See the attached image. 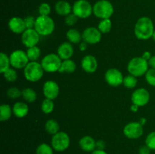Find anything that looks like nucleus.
I'll return each mask as SVG.
<instances>
[{"instance_id":"9","label":"nucleus","mask_w":155,"mask_h":154,"mask_svg":"<svg viewBox=\"0 0 155 154\" xmlns=\"http://www.w3.org/2000/svg\"><path fill=\"white\" fill-rule=\"evenodd\" d=\"M11 65L15 69H22L28 64L29 58L27 52L22 50H15L9 56Z\"/></svg>"},{"instance_id":"16","label":"nucleus","mask_w":155,"mask_h":154,"mask_svg":"<svg viewBox=\"0 0 155 154\" xmlns=\"http://www.w3.org/2000/svg\"><path fill=\"white\" fill-rule=\"evenodd\" d=\"M8 28L15 34H22L27 30L24 20L18 17H14L9 20Z\"/></svg>"},{"instance_id":"24","label":"nucleus","mask_w":155,"mask_h":154,"mask_svg":"<svg viewBox=\"0 0 155 154\" xmlns=\"http://www.w3.org/2000/svg\"><path fill=\"white\" fill-rule=\"evenodd\" d=\"M45 131H47V133L50 134H57L58 132H59V130H60V125H59L58 122H57L54 119H48L46 122H45Z\"/></svg>"},{"instance_id":"48","label":"nucleus","mask_w":155,"mask_h":154,"mask_svg":"<svg viewBox=\"0 0 155 154\" xmlns=\"http://www.w3.org/2000/svg\"><path fill=\"white\" fill-rule=\"evenodd\" d=\"M152 39H153V40H154V42H155V30H154V33H153V36H152Z\"/></svg>"},{"instance_id":"21","label":"nucleus","mask_w":155,"mask_h":154,"mask_svg":"<svg viewBox=\"0 0 155 154\" xmlns=\"http://www.w3.org/2000/svg\"><path fill=\"white\" fill-rule=\"evenodd\" d=\"M13 113L16 117L18 118H24L28 114L29 107L27 104L24 102H17L14 104Z\"/></svg>"},{"instance_id":"22","label":"nucleus","mask_w":155,"mask_h":154,"mask_svg":"<svg viewBox=\"0 0 155 154\" xmlns=\"http://www.w3.org/2000/svg\"><path fill=\"white\" fill-rule=\"evenodd\" d=\"M77 68V65H76L75 62L73 61L71 59H68V60H64L62 61L61 66L60 69H59V72L61 73H72L76 70Z\"/></svg>"},{"instance_id":"11","label":"nucleus","mask_w":155,"mask_h":154,"mask_svg":"<svg viewBox=\"0 0 155 154\" xmlns=\"http://www.w3.org/2000/svg\"><path fill=\"white\" fill-rule=\"evenodd\" d=\"M40 35L35 29H27L21 36V42L27 48L36 46L39 42Z\"/></svg>"},{"instance_id":"31","label":"nucleus","mask_w":155,"mask_h":154,"mask_svg":"<svg viewBox=\"0 0 155 154\" xmlns=\"http://www.w3.org/2000/svg\"><path fill=\"white\" fill-rule=\"evenodd\" d=\"M137 82L138 80L136 77L130 74V75L124 77L123 84L127 88H134L136 86V85H137Z\"/></svg>"},{"instance_id":"37","label":"nucleus","mask_w":155,"mask_h":154,"mask_svg":"<svg viewBox=\"0 0 155 154\" xmlns=\"http://www.w3.org/2000/svg\"><path fill=\"white\" fill-rule=\"evenodd\" d=\"M39 13L42 16H48L51 13V7L46 2H43L39 5Z\"/></svg>"},{"instance_id":"39","label":"nucleus","mask_w":155,"mask_h":154,"mask_svg":"<svg viewBox=\"0 0 155 154\" xmlns=\"http://www.w3.org/2000/svg\"><path fill=\"white\" fill-rule=\"evenodd\" d=\"M26 28L27 29H34L35 24H36V18L33 16H27L24 18Z\"/></svg>"},{"instance_id":"41","label":"nucleus","mask_w":155,"mask_h":154,"mask_svg":"<svg viewBox=\"0 0 155 154\" xmlns=\"http://www.w3.org/2000/svg\"><path fill=\"white\" fill-rule=\"evenodd\" d=\"M105 148V142L103 140H98L96 142V149L104 150Z\"/></svg>"},{"instance_id":"42","label":"nucleus","mask_w":155,"mask_h":154,"mask_svg":"<svg viewBox=\"0 0 155 154\" xmlns=\"http://www.w3.org/2000/svg\"><path fill=\"white\" fill-rule=\"evenodd\" d=\"M151 57H152V56H151V52H150V51H145V52H144V54H142V58L145 59V60H146L147 61H148V60L151 59Z\"/></svg>"},{"instance_id":"29","label":"nucleus","mask_w":155,"mask_h":154,"mask_svg":"<svg viewBox=\"0 0 155 154\" xmlns=\"http://www.w3.org/2000/svg\"><path fill=\"white\" fill-rule=\"evenodd\" d=\"M54 109V104L53 102V100L48 99L45 98L42 103L41 105V110L45 114H49V113H52L53 110Z\"/></svg>"},{"instance_id":"27","label":"nucleus","mask_w":155,"mask_h":154,"mask_svg":"<svg viewBox=\"0 0 155 154\" xmlns=\"http://www.w3.org/2000/svg\"><path fill=\"white\" fill-rule=\"evenodd\" d=\"M10 57L4 52L0 54V72L3 73L10 68Z\"/></svg>"},{"instance_id":"18","label":"nucleus","mask_w":155,"mask_h":154,"mask_svg":"<svg viewBox=\"0 0 155 154\" xmlns=\"http://www.w3.org/2000/svg\"><path fill=\"white\" fill-rule=\"evenodd\" d=\"M58 55L62 60L71 59L74 55V48L70 42H63L58 48Z\"/></svg>"},{"instance_id":"14","label":"nucleus","mask_w":155,"mask_h":154,"mask_svg":"<svg viewBox=\"0 0 155 154\" xmlns=\"http://www.w3.org/2000/svg\"><path fill=\"white\" fill-rule=\"evenodd\" d=\"M101 34L102 33L100 32L98 28L94 27H87L82 33L83 39L84 42L88 44H95L98 43L101 39Z\"/></svg>"},{"instance_id":"35","label":"nucleus","mask_w":155,"mask_h":154,"mask_svg":"<svg viewBox=\"0 0 155 154\" xmlns=\"http://www.w3.org/2000/svg\"><path fill=\"white\" fill-rule=\"evenodd\" d=\"M145 144L151 150H155V131H152L148 134L145 139Z\"/></svg>"},{"instance_id":"25","label":"nucleus","mask_w":155,"mask_h":154,"mask_svg":"<svg viewBox=\"0 0 155 154\" xmlns=\"http://www.w3.org/2000/svg\"><path fill=\"white\" fill-rule=\"evenodd\" d=\"M13 110L8 104H2L0 106V121L5 122L11 118Z\"/></svg>"},{"instance_id":"19","label":"nucleus","mask_w":155,"mask_h":154,"mask_svg":"<svg viewBox=\"0 0 155 154\" xmlns=\"http://www.w3.org/2000/svg\"><path fill=\"white\" fill-rule=\"evenodd\" d=\"M80 148L85 152H93L96 149V141L91 136H83L79 141Z\"/></svg>"},{"instance_id":"33","label":"nucleus","mask_w":155,"mask_h":154,"mask_svg":"<svg viewBox=\"0 0 155 154\" xmlns=\"http://www.w3.org/2000/svg\"><path fill=\"white\" fill-rule=\"evenodd\" d=\"M3 76L7 81L8 82H15L18 79V73L16 70L12 68H9L5 72H3Z\"/></svg>"},{"instance_id":"3","label":"nucleus","mask_w":155,"mask_h":154,"mask_svg":"<svg viewBox=\"0 0 155 154\" xmlns=\"http://www.w3.org/2000/svg\"><path fill=\"white\" fill-rule=\"evenodd\" d=\"M34 29L40 36H49L54 30V22L49 16L39 15L36 18Z\"/></svg>"},{"instance_id":"45","label":"nucleus","mask_w":155,"mask_h":154,"mask_svg":"<svg viewBox=\"0 0 155 154\" xmlns=\"http://www.w3.org/2000/svg\"><path fill=\"white\" fill-rule=\"evenodd\" d=\"M91 154H107V153L104 150H101V149H96L95 150H94L93 152H92V153Z\"/></svg>"},{"instance_id":"15","label":"nucleus","mask_w":155,"mask_h":154,"mask_svg":"<svg viewBox=\"0 0 155 154\" xmlns=\"http://www.w3.org/2000/svg\"><path fill=\"white\" fill-rule=\"evenodd\" d=\"M59 91H60L59 85L54 81L48 80L44 83L43 87H42V92L45 98L51 100L55 99L58 96Z\"/></svg>"},{"instance_id":"46","label":"nucleus","mask_w":155,"mask_h":154,"mask_svg":"<svg viewBox=\"0 0 155 154\" xmlns=\"http://www.w3.org/2000/svg\"><path fill=\"white\" fill-rule=\"evenodd\" d=\"M139 106L136 105V104H133L131 106V107H130V110H132L133 112H137L138 110H139Z\"/></svg>"},{"instance_id":"26","label":"nucleus","mask_w":155,"mask_h":154,"mask_svg":"<svg viewBox=\"0 0 155 154\" xmlns=\"http://www.w3.org/2000/svg\"><path fill=\"white\" fill-rule=\"evenodd\" d=\"M22 98L29 103H33L37 98L36 92L30 88H27L22 90Z\"/></svg>"},{"instance_id":"28","label":"nucleus","mask_w":155,"mask_h":154,"mask_svg":"<svg viewBox=\"0 0 155 154\" xmlns=\"http://www.w3.org/2000/svg\"><path fill=\"white\" fill-rule=\"evenodd\" d=\"M27 54L30 61H36L40 57L41 50L37 46L31 47L27 49Z\"/></svg>"},{"instance_id":"17","label":"nucleus","mask_w":155,"mask_h":154,"mask_svg":"<svg viewBox=\"0 0 155 154\" xmlns=\"http://www.w3.org/2000/svg\"><path fill=\"white\" fill-rule=\"evenodd\" d=\"M81 66L83 70L88 73H93L98 68V61L95 57L92 55H86L81 61Z\"/></svg>"},{"instance_id":"40","label":"nucleus","mask_w":155,"mask_h":154,"mask_svg":"<svg viewBox=\"0 0 155 154\" xmlns=\"http://www.w3.org/2000/svg\"><path fill=\"white\" fill-rule=\"evenodd\" d=\"M151 149L147 146L146 144L144 145V146H142L140 148H139V154H151Z\"/></svg>"},{"instance_id":"44","label":"nucleus","mask_w":155,"mask_h":154,"mask_svg":"<svg viewBox=\"0 0 155 154\" xmlns=\"http://www.w3.org/2000/svg\"><path fill=\"white\" fill-rule=\"evenodd\" d=\"M86 48H87V43H86V42H81V43H80V51H84L85 50H86Z\"/></svg>"},{"instance_id":"10","label":"nucleus","mask_w":155,"mask_h":154,"mask_svg":"<svg viewBox=\"0 0 155 154\" xmlns=\"http://www.w3.org/2000/svg\"><path fill=\"white\" fill-rule=\"evenodd\" d=\"M124 134L129 139H138L143 134V125L139 122L127 124L124 128Z\"/></svg>"},{"instance_id":"38","label":"nucleus","mask_w":155,"mask_h":154,"mask_svg":"<svg viewBox=\"0 0 155 154\" xmlns=\"http://www.w3.org/2000/svg\"><path fill=\"white\" fill-rule=\"evenodd\" d=\"M78 17L77 15L73 14H70L68 16L65 17V24L68 26H74V24H76V23L78 21Z\"/></svg>"},{"instance_id":"20","label":"nucleus","mask_w":155,"mask_h":154,"mask_svg":"<svg viewBox=\"0 0 155 154\" xmlns=\"http://www.w3.org/2000/svg\"><path fill=\"white\" fill-rule=\"evenodd\" d=\"M54 9L58 14L66 17L72 11L73 7L68 2L61 0V1L56 2L55 5H54Z\"/></svg>"},{"instance_id":"13","label":"nucleus","mask_w":155,"mask_h":154,"mask_svg":"<svg viewBox=\"0 0 155 154\" xmlns=\"http://www.w3.org/2000/svg\"><path fill=\"white\" fill-rule=\"evenodd\" d=\"M131 101L133 104L140 107L145 106L150 101V93L144 88H140L133 91L132 94Z\"/></svg>"},{"instance_id":"5","label":"nucleus","mask_w":155,"mask_h":154,"mask_svg":"<svg viewBox=\"0 0 155 154\" xmlns=\"http://www.w3.org/2000/svg\"><path fill=\"white\" fill-rule=\"evenodd\" d=\"M114 9L108 0H99L93 6V13L95 17L100 19H108L113 15Z\"/></svg>"},{"instance_id":"2","label":"nucleus","mask_w":155,"mask_h":154,"mask_svg":"<svg viewBox=\"0 0 155 154\" xmlns=\"http://www.w3.org/2000/svg\"><path fill=\"white\" fill-rule=\"evenodd\" d=\"M148 61L142 57H136L132 58L127 65V69L131 75L136 77L145 75L148 70Z\"/></svg>"},{"instance_id":"1","label":"nucleus","mask_w":155,"mask_h":154,"mask_svg":"<svg viewBox=\"0 0 155 154\" xmlns=\"http://www.w3.org/2000/svg\"><path fill=\"white\" fill-rule=\"evenodd\" d=\"M154 32V24L148 17L140 18L135 25V35L137 39L141 40H147L152 38Z\"/></svg>"},{"instance_id":"4","label":"nucleus","mask_w":155,"mask_h":154,"mask_svg":"<svg viewBox=\"0 0 155 154\" xmlns=\"http://www.w3.org/2000/svg\"><path fill=\"white\" fill-rule=\"evenodd\" d=\"M44 69L41 63L37 61H30L25 66L24 71V77L29 82H36L42 79Z\"/></svg>"},{"instance_id":"43","label":"nucleus","mask_w":155,"mask_h":154,"mask_svg":"<svg viewBox=\"0 0 155 154\" xmlns=\"http://www.w3.org/2000/svg\"><path fill=\"white\" fill-rule=\"evenodd\" d=\"M148 64H149V66H151V68L155 69V55L152 56V57H151V59L148 60Z\"/></svg>"},{"instance_id":"8","label":"nucleus","mask_w":155,"mask_h":154,"mask_svg":"<svg viewBox=\"0 0 155 154\" xmlns=\"http://www.w3.org/2000/svg\"><path fill=\"white\" fill-rule=\"evenodd\" d=\"M69 135L64 131H59L54 134L51 138V146L58 152H63L66 150L70 146Z\"/></svg>"},{"instance_id":"23","label":"nucleus","mask_w":155,"mask_h":154,"mask_svg":"<svg viewBox=\"0 0 155 154\" xmlns=\"http://www.w3.org/2000/svg\"><path fill=\"white\" fill-rule=\"evenodd\" d=\"M66 37L71 43H80L81 39H83L82 34L76 29H70L66 33Z\"/></svg>"},{"instance_id":"7","label":"nucleus","mask_w":155,"mask_h":154,"mask_svg":"<svg viewBox=\"0 0 155 154\" xmlns=\"http://www.w3.org/2000/svg\"><path fill=\"white\" fill-rule=\"evenodd\" d=\"M93 7L87 0H77L73 5V13L79 18L86 19L91 16Z\"/></svg>"},{"instance_id":"32","label":"nucleus","mask_w":155,"mask_h":154,"mask_svg":"<svg viewBox=\"0 0 155 154\" xmlns=\"http://www.w3.org/2000/svg\"><path fill=\"white\" fill-rule=\"evenodd\" d=\"M54 149L45 143H42L37 146L36 154H54Z\"/></svg>"},{"instance_id":"34","label":"nucleus","mask_w":155,"mask_h":154,"mask_svg":"<svg viewBox=\"0 0 155 154\" xmlns=\"http://www.w3.org/2000/svg\"><path fill=\"white\" fill-rule=\"evenodd\" d=\"M7 95L10 98L12 99H16L22 96V91H20L19 88L17 87H12L8 89Z\"/></svg>"},{"instance_id":"12","label":"nucleus","mask_w":155,"mask_h":154,"mask_svg":"<svg viewBox=\"0 0 155 154\" xmlns=\"http://www.w3.org/2000/svg\"><path fill=\"white\" fill-rule=\"evenodd\" d=\"M104 78H105L106 82L109 85L112 86V87H117L123 84L124 77L123 76L122 72L119 69L111 68L106 71Z\"/></svg>"},{"instance_id":"36","label":"nucleus","mask_w":155,"mask_h":154,"mask_svg":"<svg viewBox=\"0 0 155 154\" xmlns=\"http://www.w3.org/2000/svg\"><path fill=\"white\" fill-rule=\"evenodd\" d=\"M145 79L150 85L155 87V69L151 68L148 69L145 74Z\"/></svg>"},{"instance_id":"47","label":"nucleus","mask_w":155,"mask_h":154,"mask_svg":"<svg viewBox=\"0 0 155 154\" xmlns=\"http://www.w3.org/2000/svg\"><path fill=\"white\" fill-rule=\"evenodd\" d=\"M139 122L142 125H144L145 123H146V119H145V118H141V119H139Z\"/></svg>"},{"instance_id":"6","label":"nucleus","mask_w":155,"mask_h":154,"mask_svg":"<svg viewBox=\"0 0 155 154\" xmlns=\"http://www.w3.org/2000/svg\"><path fill=\"white\" fill-rule=\"evenodd\" d=\"M62 60L58 54H48L42 58L41 65L44 71L47 72H55L59 71L61 66Z\"/></svg>"},{"instance_id":"30","label":"nucleus","mask_w":155,"mask_h":154,"mask_svg":"<svg viewBox=\"0 0 155 154\" xmlns=\"http://www.w3.org/2000/svg\"><path fill=\"white\" fill-rule=\"evenodd\" d=\"M112 28V22L110 18L108 19H102L99 22L98 29L101 33H107L110 31Z\"/></svg>"}]
</instances>
